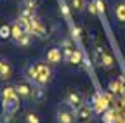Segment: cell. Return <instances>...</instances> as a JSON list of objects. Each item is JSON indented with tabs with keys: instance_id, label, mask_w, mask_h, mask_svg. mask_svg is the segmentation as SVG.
Returning a JSON list of instances; mask_svg holds the SVG:
<instances>
[{
	"instance_id": "obj_23",
	"label": "cell",
	"mask_w": 125,
	"mask_h": 123,
	"mask_svg": "<svg viewBox=\"0 0 125 123\" xmlns=\"http://www.w3.org/2000/svg\"><path fill=\"white\" fill-rule=\"evenodd\" d=\"M103 54H104V49L101 47V45H96V47H94V59H96L97 64H99V61H101Z\"/></svg>"
},
{
	"instance_id": "obj_5",
	"label": "cell",
	"mask_w": 125,
	"mask_h": 123,
	"mask_svg": "<svg viewBox=\"0 0 125 123\" xmlns=\"http://www.w3.org/2000/svg\"><path fill=\"white\" fill-rule=\"evenodd\" d=\"M94 107L92 104H83L82 107H78L76 113H75V123H89L94 116Z\"/></svg>"
},
{
	"instance_id": "obj_4",
	"label": "cell",
	"mask_w": 125,
	"mask_h": 123,
	"mask_svg": "<svg viewBox=\"0 0 125 123\" xmlns=\"http://www.w3.org/2000/svg\"><path fill=\"white\" fill-rule=\"evenodd\" d=\"M64 104H68L71 109L76 111L78 107H82L85 104V97H83L82 92H78V90H70L66 94V97H64Z\"/></svg>"
},
{
	"instance_id": "obj_15",
	"label": "cell",
	"mask_w": 125,
	"mask_h": 123,
	"mask_svg": "<svg viewBox=\"0 0 125 123\" xmlns=\"http://www.w3.org/2000/svg\"><path fill=\"white\" fill-rule=\"evenodd\" d=\"M70 7L75 12H83L87 9V2L85 0H70Z\"/></svg>"
},
{
	"instance_id": "obj_8",
	"label": "cell",
	"mask_w": 125,
	"mask_h": 123,
	"mask_svg": "<svg viewBox=\"0 0 125 123\" xmlns=\"http://www.w3.org/2000/svg\"><path fill=\"white\" fill-rule=\"evenodd\" d=\"M19 95H14V97H9V99H2V109L7 111V113H16V111H19Z\"/></svg>"
},
{
	"instance_id": "obj_32",
	"label": "cell",
	"mask_w": 125,
	"mask_h": 123,
	"mask_svg": "<svg viewBox=\"0 0 125 123\" xmlns=\"http://www.w3.org/2000/svg\"><path fill=\"white\" fill-rule=\"evenodd\" d=\"M0 94H2V88H0Z\"/></svg>"
},
{
	"instance_id": "obj_3",
	"label": "cell",
	"mask_w": 125,
	"mask_h": 123,
	"mask_svg": "<svg viewBox=\"0 0 125 123\" xmlns=\"http://www.w3.org/2000/svg\"><path fill=\"white\" fill-rule=\"evenodd\" d=\"M51 82H52V66L49 63H38V76H37L35 83L45 87Z\"/></svg>"
},
{
	"instance_id": "obj_14",
	"label": "cell",
	"mask_w": 125,
	"mask_h": 123,
	"mask_svg": "<svg viewBox=\"0 0 125 123\" xmlns=\"http://www.w3.org/2000/svg\"><path fill=\"white\" fill-rule=\"evenodd\" d=\"M14 43L18 45V47H30V45L33 43V35H31V33H24L19 40H16Z\"/></svg>"
},
{
	"instance_id": "obj_26",
	"label": "cell",
	"mask_w": 125,
	"mask_h": 123,
	"mask_svg": "<svg viewBox=\"0 0 125 123\" xmlns=\"http://www.w3.org/2000/svg\"><path fill=\"white\" fill-rule=\"evenodd\" d=\"M61 49H73V38H62L59 42Z\"/></svg>"
},
{
	"instance_id": "obj_19",
	"label": "cell",
	"mask_w": 125,
	"mask_h": 123,
	"mask_svg": "<svg viewBox=\"0 0 125 123\" xmlns=\"http://www.w3.org/2000/svg\"><path fill=\"white\" fill-rule=\"evenodd\" d=\"M24 123H40V114L37 111H28L24 114Z\"/></svg>"
},
{
	"instance_id": "obj_20",
	"label": "cell",
	"mask_w": 125,
	"mask_h": 123,
	"mask_svg": "<svg viewBox=\"0 0 125 123\" xmlns=\"http://www.w3.org/2000/svg\"><path fill=\"white\" fill-rule=\"evenodd\" d=\"M109 90H111L113 94H120V92H123L122 80H111V82H109Z\"/></svg>"
},
{
	"instance_id": "obj_31",
	"label": "cell",
	"mask_w": 125,
	"mask_h": 123,
	"mask_svg": "<svg viewBox=\"0 0 125 123\" xmlns=\"http://www.w3.org/2000/svg\"><path fill=\"white\" fill-rule=\"evenodd\" d=\"M113 123H125V120H122V118H116Z\"/></svg>"
},
{
	"instance_id": "obj_6",
	"label": "cell",
	"mask_w": 125,
	"mask_h": 123,
	"mask_svg": "<svg viewBox=\"0 0 125 123\" xmlns=\"http://www.w3.org/2000/svg\"><path fill=\"white\" fill-rule=\"evenodd\" d=\"M16 92H18V95L23 99V101H28L31 99V90H33V87H31V83L28 80H21V82H16L14 85Z\"/></svg>"
},
{
	"instance_id": "obj_25",
	"label": "cell",
	"mask_w": 125,
	"mask_h": 123,
	"mask_svg": "<svg viewBox=\"0 0 125 123\" xmlns=\"http://www.w3.org/2000/svg\"><path fill=\"white\" fill-rule=\"evenodd\" d=\"M71 38H73V40H80V38H82V29H80V26H73V28H71Z\"/></svg>"
},
{
	"instance_id": "obj_11",
	"label": "cell",
	"mask_w": 125,
	"mask_h": 123,
	"mask_svg": "<svg viewBox=\"0 0 125 123\" xmlns=\"http://www.w3.org/2000/svg\"><path fill=\"white\" fill-rule=\"evenodd\" d=\"M92 107H94V111L103 114L104 111H108V99L103 97V95H96L92 101Z\"/></svg>"
},
{
	"instance_id": "obj_1",
	"label": "cell",
	"mask_w": 125,
	"mask_h": 123,
	"mask_svg": "<svg viewBox=\"0 0 125 123\" xmlns=\"http://www.w3.org/2000/svg\"><path fill=\"white\" fill-rule=\"evenodd\" d=\"M75 109H71V107L68 104H59L57 109H56V123H75Z\"/></svg>"
},
{
	"instance_id": "obj_30",
	"label": "cell",
	"mask_w": 125,
	"mask_h": 123,
	"mask_svg": "<svg viewBox=\"0 0 125 123\" xmlns=\"http://www.w3.org/2000/svg\"><path fill=\"white\" fill-rule=\"evenodd\" d=\"M96 7H97L99 14H103V12H104V4L101 2V0H96Z\"/></svg>"
},
{
	"instance_id": "obj_10",
	"label": "cell",
	"mask_w": 125,
	"mask_h": 123,
	"mask_svg": "<svg viewBox=\"0 0 125 123\" xmlns=\"http://www.w3.org/2000/svg\"><path fill=\"white\" fill-rule=\"evenodd\" d=\"M12 78V66L7 59L0 57V80H10Z\"/></svg>"
},
{
	"instance_id": "obj_29",
	"label": "cell",
	"mask_w": 125,
	"mask_h": 123,
	"mask_svg": "<svg viewBox=\"0 0 125 123\" xmlns=\"http://www.w3.org/2000/svg\"><path fill=\"white\" fill-rule=\"evenodd\" d=\"M87 10H89V14H92V16H97V14H99L97 7H96V2L89 4V5H87Z\"/></svg>"
},
{
	"instance_id": "obj_16",
	"label": "cell",
	"mask_w": 125,
	"mask_h": 123,
	"mask_svg": "<svg viewBox=\"0 0 125 123\" xmlns=\"http://www.w3.org/2000/svg\"><path fill=\"white\" fill-rule=\"evenodd\" d=\"M19 19H24V21H31L35 18V10L33 9H28V7H23L21 10H19V16H18Z\"/></svg>"
},
{
	"instance_id": "obj_2",
	"label": "cell",
	"mask_w": 125,
	"mask_h": 123,
	"mask_svg": "<svg viewBox=\"0 0 125 123\" xmlns=\"http://www.w3.org/2000/svg\"><path fill=\"white\" fill-rule=\"evenodd\" d=\"M30 33L33 35V37H37V38H42V40L49 38V31H47V26L43 24V21H42L38 16H35L33 19L30 21Z\"/></svg>"
},
{
	"instance_id": "obj_12",
	"label": "cell",
	"mask_w": 125,
	"mask_h": 123,
	"mask_svg": "<svg viewBox=\"0 0 125 123\" xmlns=\"http://www.w3.org/2000/svg\"><path fill=\"white\" fill-rule=\"evenodd\" d=\"M45 97H47L45 87H43V85L33 83V90H31V99H33V102H43Z\"/></svg>"
},
{
	"instance_id": "obj_7",
	"label": "cell",
	"mask_w": 125,
	"mask_h": 123,
	"mask_svg": "<svg viewBox=\"0 0 125 123\" xmlns=\"http://www.w3.org/2000/svg\"><path fill=\"white\" fill-rule=\"evenodd\" d=\"M23 76H24V80H28L31 85H33L37 76H38V63H28L23 68Z\"/></svg>"
},
{
	"instance_id": "obj_24",
	"label": "cell",
	"mask_w": 125,
	"mask_h": 123,
	"mask_svg": "<svg viewBox=\"0 0 125 123\" xmlns=\"http://www.w3.org/2000/svg\"><path fill=\"white\" fill-rule=\"evenodd\" d=\"M21 2H23V7L33 9V10H37V7H38V0H21Z\"/></svg>"
},
{
	"instance_id": "obj_28",
	"label": "cell",
	"mask_w": 125,
	"mask_h": 123,
	"mask_svg": "<svg viewBox=\"0 0 125 123\" xmlns=\"http://www.w3.org/2000/svg\"><path fill=\"white\" fill-rule=\"evenodd\" d=\"M113 116H115V113H113V111H104V113H103V120H104L106 123H113V121H115V118H113Z\"/></svg>"
},
{
	"instance_id": "obj_9",
	"label": "cell",
	"mask_w": 125,
	"mask_h": 123,
	"mask_svg": "<svg viewBox=\"0 0 125 123\" xmlns=\"http://www.w3.org/2000/svg\"><path fill=\"white\" fill-rule=\"evenodd\" d=\"M61 61H62V50H61V49L52 47V49L47 50V54H45V63H49L51 66H56V64L61 63Z\"/></svg>"
},
{
	"instance_id": "obj_22",
	"label": "cell",
	"mask_w": 125,
	"mask_h": 123,
	"mask_svg": "<svg viewBox=\"0 0 125 123\" xmlns=\"http://www.w3.org/2000/svg\"><path fill=\"white\" fill-rule=\"evenodd\" d=\"M83 63V57H82V52L80 50H73V56H71V63L70 64H75V66H78V64H82Z\"/></svg>"
},
{
	"instance_id": "obj_18",
	"label": "cell",
	"mask_w": 125,
	"mask_h": 123,
	"mask_svg": "<svg viewBox=\"0 0 125 123\" xmlns=\"http://www.w3.org/2000/svg\"><path fill=\"white\" fill-rule=\"evenodd\" d=\"M10 37H12L10 24H2L0 26V40H9Z\"/></svg>"
},
{
	"instance_id": "obj_21",
	"label": "cell",
	"mask_w": 125,
	"mask_h": 123,
	"mask_svg": "<svg viewBox=\"0 0 125 123\" xmlns=\"http://www.w3.org/2000/svg\"><path fill=\"white\" fill-rule=\"evenodd\" d=\"M0 123H16V118H14L12 113L2 111V113H0Z\"/></svg>"
},
{
	"instance_id": "obj_17",
	"label": "cell",
	"mask_w": 125,
	"mask_h": 123,
	"mask_svg": "<svg viewBox=\"0 0 125 123\" xmlns=\"http://www.w3.org/2000/svg\"><path fill=\"white\" fill-rule=\"evenodd\" d=\"M115 16L120 23H125V4H116L115 5Z\"/></svg>"
},
{
	"instance_id": "obj_27",
	"label": "cell",
	"mask_w": 125,
	"mask_h": 123,
	"mask_svg": "<svg viewBox=\"0 0 125 123\" xmlns=\"http://www.w3.org/2000/svg\"><path fill=\"white\" fill-rule=\"evenodd\" d=\"M70 5L68 4H61V14H62V16H64V19H70L71 18V12H70Z\"/></svg>"
},
{
	"instance_id": "obj_13",
	"label": "cell",
	"mask_w": 125,
	"mask_h": 123,
	"mask_svg": "<svg viewBox=\"0 0 125 123\" xmlns=\"http://www.w3.org/2000/svg\"><path fill=\"white\" fill-rule=\"evenodd\" d=\"M113 64H115L113 56L109 54V52H106V50H104V54H103V57H101V61H99V66H101L103 69H111V68H113Z\"/></svg>"
}]
</instances>
